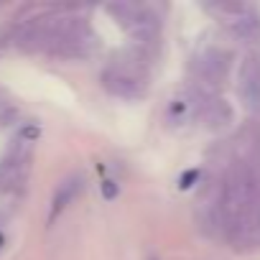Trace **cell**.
I'll return each instance as SVG.
<instances>
[{
	"label": "cell",
	"instance_id": "obj_3",
	"mask_svg": "<svg viewBox=\"0 0 260 260\" xmlns=\"http://www.w3.org/2000/svg\"><path fill=\"white\" fill-rule=\"evenodd\" d=\"M102 194H105V199H115L117 197V186H115V181H102Z\"/></svg>",
	"mask_w": 260,
	"mask_h": 260
},
{
	"label": "cell",
	"instance_id": "obj_1",
	"mask_svg": "<svg viewBox=\"0 0 260 260\" xmlns=\"http://www.w3.org/2000/svg\"><path fill=\"white\" fill-rule=\"evenodd\" d=\"M102 84L110 94L122 97V100H138L146 94V79L143 74L130 67V64H115L110 69H105L102 74Z\"/></svg>",
	"mask_w": 260,
	"mask_h": 260
},
{
	"label": "cell",
	"instance_id": "obj_2",
	"mask_svg": "<svg viewBox=\"0 0 260 260\" xmlns=\"http://www.w3.org/2000/svg\"><path fill=\"white\" fill-rule=\"evenodd\" d=\"M82 189H84V179L82 176H69V179H64L61 184H59V189H56V194H54V199H51V214H49V219L54 222L56 219V214H61L79 194H82Z\"/></svg>",
	"mask_w": 260,
	"mask_h": 260
},
{
	"label": "cell",
	"instance_id": "obj_4",
	"mask_svg": "<svg viewBox=\"0 0 260 260\" xmlns=\"http://www.w3.org/2000/svg\"><path fill=\"white\" fill-rule=\"evenodd\" d=\"M197 176H199V171H189V174H184V179L179 181V186H181V189H189V186H191V181H194Z\"/></svg>",
	"mask_w": 260,
	"mask_h": 260
}]
</instances>
